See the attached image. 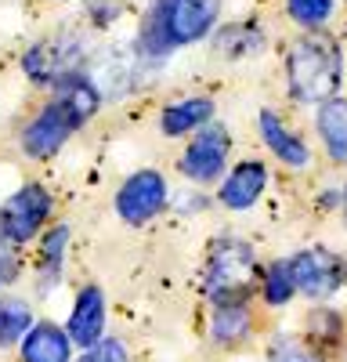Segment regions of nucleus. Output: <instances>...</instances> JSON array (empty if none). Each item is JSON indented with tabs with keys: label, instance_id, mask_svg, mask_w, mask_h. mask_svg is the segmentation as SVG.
Returning a JSON list of instances; mask_svg holds the SVG:
<instances>
[{
	"label": "nucleus",
	"instance_id": "obj_4",
	"mask_svg": "<svg viewBox=\"0 0 347 362\" xmlns=\"http://www.w3.org/2000/svg\"><path fill=\"white\" fill-rule=\"evenodd\" d=\"M54 210V199L44 185H22L18 192H11L0 206V239H8L11 247H22L29 239H37Z\"/></svg>",
	"mask_w": 347,
	"mask_h": 362
},
{
	"label": "nucleus",
	"instance_id": "obj_22",
	"mask_svg": "<svg viewBox=\"0 0 347 362\" xmlns=\"http://www.w3.org/2000/svg\"><path fill=\"white\" fill-rule=\"evenodd\" d=\"M76 362H130V355H127V344H123V341L102 337L98 344L83 348V355H80Z\"/></svg>",
	"mask_w": 347,
	"mask_h": 362
},
{
	"label": "nucleus",
	"instance_id": "obj_10",
	"mask_svg": "<svg viewBox=\"0 0 347 362\" xmlns=\"http://www.w3.org/2000/svg\"><path fill=\"white\" fill-rule=\"evenodd\" d=\"M66 334L76 348H91L105 337V293H102V286H83L76 293Z\"/></svg>",
	"mask_w": 347,
	"mask_h": 362
},
{
	"label": "nucleus",
	"instance_id": "obj_1",
	"mask_svg": "<svg viewBox=\"0 0 347 362\" xmlns=\"http://www.w3.org/2000/svg\"><path fill=\"white\" fill-rule=\"evenodd\" d=\"M340 76H343V62L329 37L308 33L293 40V47L286 54V80H289V95L297 102L318 105L333 98L340 90Z\"/></svg>",
	"mask_w": 347,
	"mask_h": 362
},
{
	"label": "nucleus",
	"instance_id": "obj_13",
	"mask_svg": "<svg viewBox=\"0 0 347 362\" xmlns=\"http://www.w3.org/2000/svg\"><path fill=\"white\" fill-rule=\"evenodd\" d=\"M22 362H73L69 334L54 322H33L22 337Z\"/></svg>",
	"mask_w": 347,
	"mask_h": 362
},
{
	"label": "nucleus",
	"instance_id": "obj_12",
	"mask_svg": "<svg viewBox=\"0 0 347 362\" xmlns=\"http://www.w3.org/2000/svg\"><path fill=\"white\" fill-rule=\"evenodd\" d=\"M51 87H54V102L73 116L76 127H83L87 119L102 109V90H98V83H91V80L80 76V73H66L62 80H54Z\"/></svg>",
	"mask_w": 347,
	"mask_h": 362
},
{
	"label": "nucleus",
	"instance_id": "obj_23",
	"mask_svg": "<svg viewBox=\"0 0 347 362\" xmlns=\"http://www.w3.org/2000/svg\"><path fill=\"white\" fill-rule=\"evenodd\" d=\"M272 362H322V355L311 351L300 341H293V337H279L272 344Z\"/></svg>",
	"mask_w": 347,
	"mask_h": 362
},
{
	"label": "nucleus",
	"instance_id": "obj_25",
	"mask_svg": "<svg viewBox=\"0 0 347 362\" xmlns=\"http://www.w3.org/2000/svg\"><path fill=\"white\" fill-rule=\"evenodd\" d=\"M340 203H343V225H347V189H343V196H340Z\"/></svg>",
	"mask_w": 347,
	"mask_h": 362
},
{
	"label": "nucleus",
	"instance_id": "obj_21",
	"mask_svg": "<svg viewBox=\"0 0 347 362\" xmlns=\"http://www.w3.org/2000/svg\"><path fill=\"white\" fill-rule=\"evenodd\" d=\"M333 8H336V0H286L289 18L304 29H322L333 18Z\"/></svg>",
	"mask_w": 347,
	"mask_h": 362
},
{
	"label": "nucleus",
	"instance_id": "obj_26",
	"mask_svg": "<svg viewBox=\"0 0 347 362\" xmlns=\"http://www.w3.org/2000/svg\"><path fill=\"white\" fill-rule=\"evenodd\" d=\"M0 283H4V279H0Z\"/></svg>",
	"mask_w": 347,
	"mask_h": 362
},
{
	"label": "nucleus",
	"instance_id": "obj_19",
	"mask_svg": "<svg viewBox=\"0 0 347 362\" xmlns=\"http://www.w3.org/2000/svg\"><path fill=\"white\" fill-rule=\"evenodd\" d=\"M29 326H33V312H29L25 300H15V297L0 300V348L18 344Z\"/></svg>",
	"mask_w": 347,
	"mask_h": 362
},
{
	"label": "nucleus",
	"instance_id": "obj_3",
	"mask_svg": "<svg viewBox=\"0 0 347 362\" xmlns=\"http://www.w3.org/2000/svg\"><path fill=\"white\" fill-rule=\"evenodd\" d=\"M221 8H224V0H156V8L145 18L166 37L170 47H185V44L207 40L214 33Z\"/></svg>",
	"mask_w": 347,
	"mask_h": 362
},
{
	"label": "nucleus",
	"instance_id": "obj_5",
	"mask_svg": "<svg viewBox=\"0 0 347 362\" xmlns=\"http://www.w3.org/2000/svg\"><path fill=\"white\" fill-rule=\"evenodd\" d=\"M228 153H231V134H228V127H221V124H202L195 134H192V141H188V148L181 153V174L188 177V181H195V185H210V181H221L224 177V167H228Z\"/></svg>",
	"mask_w": 347,
	"mask_h": 362
},
{
	"label": "nucleus",
	"instance_id": "obj_17",
	"mask_svg": "<svg viewBox=\"0 0 347 362\" xmlns=\"http://www.w3.org/2000/svg\"><path fill=\"white\" fill-rule=\"evenodd\" d=\"M253 329V315L246 308V300H236V305H214V319H210V337L224 348L239 344L250 337Z\"/></svg>",
	"mask_w": 347,
	"mask_h": 362
},
{
	"label": "nucleus",
	"instance_id": "obj_14",
	"mask_svg": "<svg viewBox=\"0 0 347 362\" xmlns=\"http://www.w3.org/2000/svg\"><path fill=\"white\" fill-rule=\"evenodd\" d=\"M214 119V102L207 95H192V98H181L159 112V131L166 138H181V134H192L199 131L202 124Z\"/></svg>",
	"mask_w": 347,
	"mask_h": 362
},
{
	"label": "nucleus",
	"instance_id": "obj_2",
	"mask_svg": "<svg viewBox=\"0 0 347 362\" xmlns=\"http://www.w3.org/2000/svg\"><path fill=\"white\" fill-rule=\"evenodd\" d=\"M257 279H260V264H257V254L250 243H243V239H217L210 247L202 290H207L214 305L246 300L253 293Z\"/></svg>",
	"mask_w": 347,
	"mask_h": 362
},
{
	"label": "nucleus",
	"instance_id": "obj_8",
	"mask_svg": "<svg viewBox=\"0 0 347 362\" xmlns=\"http://www.w3.org/2000/svg\"><path fill=\"white\" fill-rule=\"evenodd\" d=\"M76 131H80V127L73 124V116L51 98V102L25 124V131H22V148H25L29 160H51Z\"/></svg>",
	"mask_w": 347,
	"mask_h": 362
},
{
	"label": "nucleus",
	"instance_id": "obj_20",
	"mask_svg": "<svg viewBox=\"0 0 347 362\" xmlns=\"http://www.w3.org/2000/svg\"><path fill=\"white\" fill-rule=\"evenodd\" d=\"M260 293L272 308H282L293 300L297 286H293V272H289V261H272L264 268V276H260Z\"/></svg>",
	"mask_w": 347,
	"mask_h": 362
},
{
	"label": "nucleus",
	"instance_id": "obj_15",
	"mask_svg": "<svg viewBox=\"0 0 347 362\" xmlns=\"http://www.w3.org/2000/svg\"><path fill=\"white\" fill-rule=\"evenodd\" d=\"M318 138H322L326 153L333 163H347V98H326L318 102V116H315Z\"/></svg>",
	"mask_w": 347,
	"mask_h": 362
},
{
	"label": "nucleus",
	"instance_id": "obj_18",
	"mask_svg": "<svg viewBox=\"0 0 347 362\" xmlns=\"http://www.w3.org/2000/svg\"><path fill=\"white\" fill-rule=\"evenodd\" d=\"M69 247V225H54L44 235V247H40V286L51 290L58 279H62V257Z\"/></svg>",
	"mask_w": 347,
	"mask_h": 362
},
{
	"label": "nucleus",
	"instance_id": "obj_11",
	"mask_svg": "<svg viewBox=\"0 0 347 362\" xmlns=\"http://www.w3.org/2000/svg\"><path fill=\"white\" fill-rule=\"evenodd\" d=\"M264 185H268V167L260 160H243L224 174L221 189H217V199L228 210H250L260 199Z\"/></svg>",
	"mask_w": 347,
	"mask_h": 362
},
{
	"label": "nucleus",
	"instance_id": "obj_7",
	"mask_svg": "<svg viewBox=\"0 0 347 362\" xmlns=\"http://www.w3.org/2000/svg\"><path fill=\"white\" fill-rule=\"evenodd\" d=\"M166 177L159 170H134L116 192V214L127 225H145L166 206Z\"/></svg>",
	"mask_w": 347,
	"mask_h": 362
},
{
	"label": "nucleus",
	"instance_id": "obj_9",
	"mask_svg": "<svg viewBox=\"0 0 347 362\" xmlns=\"http://www.w3.org/2000/svg\"><path fill=\"white\" fill-rule=\"evenodd\" d=\"M76 58H80V44L69 37H54L44 40L37 47H29L22 58V69L33 83H54L66 73H76Z\"/></svg>",
	"mask_w": 347,
	"mask_h": 362
},
{
	"label": "nucleus",
	"instance_id": "obj_24",
	"mask_svg": "<svg viewBox=\"0 0 347 362\" xmlns=\"http://www.w3.org/2000/svg\"><path fill=\"white\" fill-rule=\"evenodd\" d=\"M340 315L336 312H311V319H308V334H311V341H326V344H333V341H340Z\"/></svg>",
	"mask_w": 347,
	"mask_h": 362
},
{
	"label": "nucleus",
	"instance_id": "obj_16",
	"mask_svg": "<svg viewBox=\"0 0 347 362\" xmlns=\"http://www.w3.org/2000/svg\"><path fill=\"white\" fill-rule=\"evenodd\" d=\"M260 138H264V145L272 148V153H275L286 167H308V163H311V148H308L293 131H289L272 109L260 112Z\"/></svg>",
	"mask_w": 347,
	"mask_h": 362
},
{
	"label": "nucleus",
	"instance_id": "obj_6",
	"mask_svg": "<svg viewBox=\"0 0 347 362\" xmlns=\"http://www.w3.org/2000/svg\"><path fill=\"white\" fill-rule=\"evenodd\" d=\"M289 272H293L297 293L311 300H326L347 283V261L326 247H308L297 257H289Z\"/></svg>",
	"mask_w": 347,
	"mask_h": 362
}]
</instances>
